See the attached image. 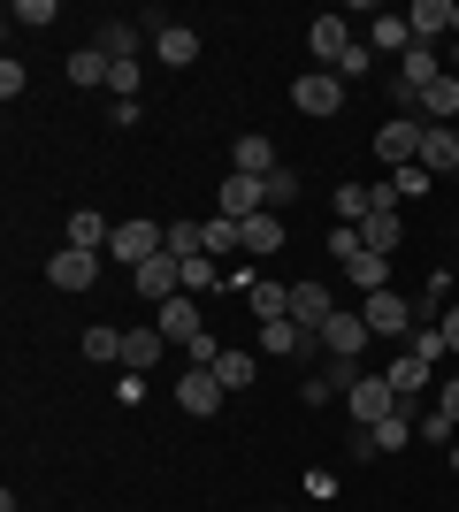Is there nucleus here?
<instances>
[{
    "label": "nucleus",
    "mask_w": 459,
    "mask_h": 512,
    "mask_svg": "<svg viewBox=\"0 0 459 512\" xmlns=\"http://www.w3.org/2000/svg\"><path fill=\"white\" fill-rule=\"evenodd\" d=\"M161 245H169V222H146V214H131V222H115L108 260H123V268H146Z\"/></svg>",
    "instance_id": "f257e3e1"
},
{
    "label": "nucleus",
    "mask_w": 459,
    "mask_h": 512,
    "mask_svg": "<svg viewBox=\"0 0 459 512\" xmlns=\"http://www.w3.org/2000/svg\"><path fill=\"white\" fill-rule=\"evenodd\" d=\"M291 107H299V115H314V123H329V115L345 107V77H337V69H314V77H299V85H291Z\"/></svg>",
    "instance_id": "f03ea898"
},
{
    "label": "nucleus",
    "mask_w": 459,
    "mask_h": 512,
    "mask_svg": "<svg viewBox=\"0 0 459 512\" xmlns=\"http://www.w3.org/2000/svg\"><path fill=\"white\" fill-rule=\"evenodd\" d=\"M138 276V299H153V306H169V299H184V260L161 245V253L146 260V268H131Z\"/></svg>",
    "instance_id": "7ed1b4c3"
},
{
    "label": "nucleus",
    "mask_w": 459,
    "mask_h": 512,
    "mask_svg": "<svg viewBox=\"0 0 459 512\" xmlns=\"http://www.w3.org/2000/svg\"><path fill=\"white\" fill-rule=\"evenodd\" d=\"M215 214H230V222H253V214H268V184L261 176H222V192H215Z\"/></svg>",
    "instance_id": "20e7f679"
},
{
    "label": "nucleus",
    "mask_w": 459,
    "mask_h": 512,
    "mask_svg": "<svg viewBox=\"0 0 459 512\" xmlns=\"http://www.w3.org/2000/svg\"><path fill=\"white\" fill-rule=\"evenodd\" d=\"M222 398H230V390H222V375H215V367H184V383H176V406L192 413V421L222 413Z\"/></svg>",
    "instance_id": "39448f33"
},
{
    "label": "nucleus",
    "mask_w": 459,
    "mask_h": 512,
    "mask_svg": "<svg viewBox=\"0 0 459 512\" xmlns=\"http://www.w3.org/2000/svg\"><path fill=\"white\" fill-rule=\"evenodd\" d=\"M360 321H368L375 337H414V306L398 299V291H368V299H360Z\"/></svg>",
    "instance_id": "423d86ee"
},
{
    "label": "nucleus",
    "mask_w": 459,
    "mask_h": 512,
    "mask_svg": "<svg viewBox=\"0 0 459 512\" xmlns=\"http://www.w3.org/2000/svg\"><path fill=\"white\" fill-rule=\"evenodd\" d=\"M360 390V360H322V375H306L299 398L306 406H329V398H352Z\"/></svg>",
    "instance_id": "0eeeda50"
},
{
    "label": "nucleus",
    "mask_w": 459,
    "mask_h": 512,
    "mask_svg": "<svg viewBox=\"0 0 459 512\" xmlns=\"http://www.w3.org/2000/svg\"><path fill=\"white\" fill-rule=\"evenodd\" d=\"M375 153H383V169H414V161H421V123H414V115L383 123V130H375Z\"/></svg>",
    "instance_id": "6e6552de"
},
{
    "label": "nucleus",
    "mask_w": 459,
    "mask_h": 512,
    "mask_svg": "<svg viewBox=\"0 0 459 512\" xmlns=\"http://www.w3.org/2000/svg\"><path fill=\"white\" fill-rule=\"evenodd\" d=\"M345 406H352V421H360V428L391 421V413H398V390H391V375H360V390H352Z\"/></svg>",
    "instance_id": "1a4fd4ad"
},
{
    "label": "nucleus",
    "mask_w": 459,
    "mask_h": 512,
    "mask_svg": "<svg viewBox=\"0 0 459 512\" xmlns=\"http://www.w3.org/2000/svg\"><path fill=\"white\" fill-rule=\"evenodd\" d=\"M46 283H54V291H92V283H100V253H77V245H62V253L46 260Z\"/></svg>",
    "instance_id": "9d476101"
},
{
    "label": "nucleus",
    "mask_w": 459,
    "mask_h": 512,
    "mask_svg": "<svg viewBox=\"0 0 459 512\" xmlns=\"http://www.w3.org/2000/svg\"><path fill=\"white\" fill-rule=\"evenodd\" d=\"M421 169L429 176H459V130L452 123H421Z\"/></svg>",
    "instance_id": "9b49d317"
},
{
    "label": "nucleus",
    "mask_w": 459,
    "mask_h": 512,
    "mask_svg": "<svg viewBox=\"0 0 459 512\" xmlns=\"http://www.w3.org/2000/svg\"><path fill=\"white\" fill-rule=\"evenodd\" d=\"M368 337H375V329H368L360 314H329L322 352H329V360H360V352H368Z\"/></svg>",
    "instance_id": "f8f14e48"
},
{
    "label": "nucleus",
    "mask_w": 459,
    "mask_h": 512,
    "mask_svg": "<svg viewBox=\"0 0 459 512\" xmlns=\"http://www.w3.org/2000/svg\"><path fill=\"white\" fill-rule=\"evenodd\" d=\"M306 46H314V62H322V69H337V62L352 54V31H345V16H314V23H306Z\"/></svg>",
    "instance_id": "ddd939ff"
},
{
    "label": "nucleus",
    "mask_w": 459,
    "mask_h": 512,
    "mask_svg": "<svg viewBox=\"0 0 459 512\" xmlns=\"http://www.w3.org/2000/svg\"><path fill=\"white\" fill-rule=\"evenodd\" d=\"M153 329H161V337H169L176 352H192V344L207 337V329H199V306H192V291H184V299H169V306H161V321H153Z\"/></svg>",
    "instance_id": "4468645a"
},
{
    "label": "nucleus",
    "mask_w": 459,
    "mask_h": 512,
    "mask_svg": "<svg viewBox=\"0 0 459 512\" xmlns=\"http://www.w3.org/2000/svg\"><path fill=\"white\" fill-rule=\"evenodd\" d=\"M329 314H337L329 283H291V321H299L306 337H314V329H329Z\"/></svg>",
    "instance_id": "2eb2a0df"
},
{
    "label": "nucleus",
    "mask_w": 459,
    "mask_h": 512,
    "mask_svg": "<svg viewBox=\"0 0 459 512\" xmlns=\"http://www.w3.org/2000/svg\"><path fill=\"white\" fill-rule=\"evenodd\" d=\"M230 169H238V176H261V184H268V176L284 169V161H276V138H261V130H253V138H238V146H230Z\"/></svg>",
    "instance_id": "dca6fc26"
},
{
    "label": "nucleus",
    "mask_w": 459,
    "mask_h": 512,
    "mask_svg": "<svg viewBox=\"0 0 459 512\" xmlns=\"http://www.w3.org/2000/svg\"><path fill=\"white\" fill-rule=\"evenodd\" d=\"M414 123H459V77H452V69L414 100Z\"/></svg>",
    "instance_id": "f3484780"
},
{
    "label": "nucleus",
    "mask_w": 459,
    "mask_h": 512,
    "mask_svg": "<svg viewBox=\"0 0 459 512\" xmlns=\"http://www.w3.org/2000/svg\"><path fill=\"white\" fill-rule=\"evenodd\" d=\"M406 31H414V46H437L444 31H452V0H414V8H406Z\"/></svg>",
    "instance_id": "a211bd4d"
},
{
    "label": "nucleus",
    "mask_w": 459,
    "mask_h": 512,
    "mask_svg": "<svg viewBox=\"0 0 459 512\" xmlns=\"http://www.w3.org/2000/svg\"><path fill=\"white\" fill-rule=\"evenodd\" d=\"M108 237H115V222L100 207H77V214H69V245H77V253H108Z\"/></svg>",
    "instance_id": "6ab92c4d"
},
{
    "label": "nucleus",
    "mask_w": 459,
    "mask_h": 512,
    "mask_svg": "<svg viewBox=\"0 0 459 512\" xmlns=\"http://www.w3.org/2000/svg\"><path fill=\"white\" fill-rule=\"evenodd\" d=\"M360 245H368V253H383V260H391L398 245H406V222H398L391 207H375L368 222H360Z\"/></svg>",
    "instance_id": "aec40b11"
},
{
    "label": "nucleus",
    "mask_w": 459,
    "mask_h": 512,
    "mask_svg": "<svg viewBox=\"0 0 459 512\" xmlns=\"http://www.w3.org/2000/svg\"><path fill=\"white\" fill-rule=\"evenodd\" d=\"M245 230V260H276L284 253V222L276 214H253V222H238Z\"/></svg>",
    "instance_id": "412c9836"
},
{
    "label": "nucleus",
    "mask_w": 459,
    "mask_h": 512,
    "mask_svg": "<svg viewBox=\"0 0 459 512\" xmlns=\"http://www.w3.org/2000/svg\"><path fill=\"white\" fill-rule=\"evenodd\" d=\"M153 54H161L169 69H192L199 62V31H192V23H169V31L153 39Z\"/></svg>",
    "instance_id": "4be33fe9"
},
{
    "label": "nucleus",
    "mask_w": 459,
    "mask_h": 512,
    "mask_svg": "<svg viewBox=\"0 0 459 512\" xmlns=\"http://www.w3.org/2000/svg\"><path fill=\"white\" fill-rule=\"evenodd\" d=\"M306 344H314V337H306L291 314H284V321H261V352H276V360H299Z\"/></svg>",
    "instance_id": "5701e85b"
},
{
    "label": "nucleus",
    "mask_w": 459,
    "mask_h": 512,
    "mask_svg": "<svg viewBox=\"0 0 459 512\" xmlns=\"http://www.w3.org/2000/svg\"><path fill=\"white\" fill-rule=\"evenodd\" d=\"M161 352H169V337H161V329H123V367H131V375H146Z\"/></svg>",
    "instance_id": "b1692460"
},
{
    "label": "nucleus",
    "mask_w": 459,
    "mask_h": 512,
    "mask_svg": "<svg viewBox=\"0 0 459 512\" xmlns=\"http://www.w3.org/2000/svg\"><path fill=\"white\" fill-rule=\"evenodd\" d=\"M199 245H207V260H222V253H245V230L230 222V214H207V222H199Z\"/></svg>",
    "instance_id": "393cba45"
},
{
    "label": "nucleus",
    "mask_w": 459,
    "mask_h": 512,
    "mask_svg": "<svg viewBox=\"0 0 459 512\" xmlns=\"http://www.w3.org/2000/svg\"><path fill=\"white\" fill-rule=\"evenodd\" d=\"M245 299H253V314H261V321H284V314H291V283L253 276V283H245Z\"/></svg>",
    "instance_id": "a878e982"
},
{
    "label": "nucleus",
    "mask_w": 459,
    "mask_h": 512,
    "mask_svg": "<svg viewBox=\"0 0 459 512\" xmlns=\"http://www.w3.org/2000/svg\"><path fill=\"white\" fill-rule=\"evenodd\" d=\"M329 207H337V222H352V230H360V222L375 214V192H368V184H337V192H329Z\"/></svg>",
    "instance_id": "bb28decb"
},
{
    "label": "nucleus",
    "mask_w": 459,
    "mask_h": 512,
    "mask_svg": "<svg viewBox=\"0 0 459 512\" xmlns=\"http://www.w3.org/2000/svg\"><path fill=\"white\" fill-rule=\"evenodd\" d=\"M100 54H108V62H138V23H100Z\"/></svg>",
    "instance_id": "cd10ccee"
},
{
    "label": "nucleus",
    "mask_w": 459,
    "mask_h": 512,
    "mask_svg": "<svg viewBox=\"0 0 459 512\" xmlns=\"http://www.w3.org/2000/svg\"><path fill=\"white\" fill-rule=\"evenodd\" d=\"M368 46H375V54H391V62H398V54L414 46V31H406V16H383V23H368Z\"/></svg>",
    "instance_id": "c85d7f7f"
},
{
    "label": "nucleus",
    "mask_w": 459,
    "mask_h": 512,
    "mask_svg": "<svg viewBox=\"0 0 459 512\" xmlns=\"http://www.w3.org/2000/svg\"><path fill=\"white\" fill-rule=\"evenodd\" d=\"M108 54H100V46H77V54H69V85H108Z\"/></svg>",
    "instance_id": "c756f323"
},
{
    "label": "nucleus",
    "mask_w": 459,
    "mask_h": 512,
    "mask_svg": "<svg viewBox=\"0 0 459 512\" xmlns=\"http://www.w3.org/2000/svg\"><path fill=\"white\" fill-rule=\"evenodd\" d=\"M345 276L360 283V291H391V260H383V253H360V260H345Z\"/></svg>",
    "instance_id": "7c9ffc66"
},
{
    "label": "nucleus",
    "mask_w": 459,
    "mask_h": 512,
    "mask_svg": "<svg viewBox=\"0 0 459 512\" xmlns=\"http://www.w3.org/2000/svg\"><path fill=\"white\" fill-rule=\"evenodd\" d=\"M414 413H391V421H375V451H406V444H414Z\"/></svg>",
    "instance_id": "2f4dec72"
},
{
    "label": "nucleus",
    "mask_w": 459,
    "mask_h": 512,
    "mask_svg": "<svg viewBox=\"0 0 459 512\" xmlns=\"http://www.w3.org/2000/svg\"><path fill=\"white\" fill-rule=\"evenodd\" d=\"M77 344H85V360H100V367H108V360H123V329H85Z\"/></svg>",
    "instance_id": "473e14b6"
},
{
    "label": "nucleus",
    "mask_w": 459,
    "mask_h": 512,
    "mask_svg": "<svg viewBox=\"0 0 459 512\" xmlns=\"http://www.w3.org/2000/svg\"><path fill=\"white\" fill-rule=\"evenodd\" d=\"M215 375H222V390H245V383H253V352H222Z\"/></svg>",
    "instance_id": "72a5a7b5"
},
{
    "label": "nucleus",
    "mask_w": 459,
    "mask_h": 512,
    "mask_svg": "<svg viewBox=\"0 0 459 512\" xmlns=\"http://www.w3.org/2000/svg\"><path fill=\"white\" fill-rule=\"evenodd\" d=\"M169 253H176V260H207V245H199V222H169Z\"/></svg>",
    "instance_id": "f704fd0d"
},
{
    "label": "nucleus",
    "mask_w": 459,
    "mask_h": 512,
    "mask_svg": "<svg viewBox=\"0 0 459 512\" xmlns=\"http://www.w3.org/2000/svg\"><path fill=\"white\" fill-rule=\"evenodd\" d=\"M8 23H23V31H46V23H54V0H16V8H8Z\"/></svg>",
    "instance_id": "c9c22d12"
},
{
    "label": "nucleus",
    "mask_w": 459,
    "mask_h": 512,
    "mask_svg": "<svg viewBox=\"0 0 459 512\" xmlns=\"http://www.w3.org/2000/svg\"><path fill=\"white\" fill-rule=\"evenodd\" d=\"M429 184H437V176L421 169V161H414V169H391V192H398V199H421Z\"/></svg>",
    "instance_id": "e433bc0d"
},
{
    "label": "nucleus",
    "mask_w": 459,
    "mask_h": 512,
    "mask_svg": "<svg viewBox=\"0 0 459 512\" xmlns=\"http://www.w3.org/2000/svg\"><path fill=\"white\" fill-rule=\"evenodd\" d=\"M368 69H375V46H368V39H352V54L337 62V77L352 85V77H368Z\"/></svg>",
    "instance_id": "4c0bfd02"
},
{
    "label": "nucleus",
    "mask_w": 459,
    "mask_h": 512,
    "mask_svg": "<svg viewBox=\"0 0 459 512\" xmlns=\"http://www.w3.org/2000/svg\"><path fill=\"white\" fill-rule=\"evenodd\" d=\"M406 352H414V360H429V367H437V360H444V329H414V337H406Z\"/></svg>",
    "instance_id": "58836bf2"
},
{
    "label": "nucleus",
    "mask_w": 459,
    "mask_h": 512,
    "mask_svg": "<svg viewBox=\"0 0 459 512\" xmlns=\"http://www.w3.org/2000/svg\"><path fill=\"white\" fill-rule=\"evenodd\" d=\"M429 413H437V421H452V428H459V375H444V383H437V406H429Z\"/></svg>",
    "instance_id": "ea45409f"
},
{
    "label": "nucleus",
    "mask_w": 459,
    "mask_h": 512,
    "mask_svg": "<svg viewBox=\"0 0 459 512\" xmlns=\"http://www.w3.org/2000/svg\"><path fill=\"white\" fill-rule=\"evenodd\" d=\"M108 92H115V100H138V62H115L108 69Z\"/></svg>",
    "instance_id": "a19ab883"
},
{
    "label": "nucleus",
    "mask_w": 459,
    "mask_h": 512,
    "mask_svg": "<svg viewBox=\"0 0 459 512\" xmlns=\"http://www.w3.org/2000/svg\"><path fill=\"white\" fill-rule=\"evenodd\" d=\"M291 199H299V176L276 169V176H268V207H291Z\"/></svg>",
    "instance_id": "79ce46f5"
},
{
    "label": "nucleus",
    "mask_w": 459,
    "mask_h": 512,
    "mask_svg": "<svg viewBox=\"0 0 459 512\" xmlns=\"http://www.w3.org/2000/svg\"><path fill=\"white\" fill-rule=\"evenodd\" d=\"M329 253H337V260H360L368 245H360V230H352V222H337V237H329Z\"/></svg>",
    "instance_id": "37998d69"
},
{
    "label": "nucleus",
    "mask_w": 459,
    "mask_h": 512,
    "mask_svg": "<svg viewBox=\"0 0 459 512\" xmlns=\"http://www.w3.org/2000/svg\"><path fill=\"white\" fill-rule=\"evenodd\" d=\"M207 283H215V260H184V291H192V299L207 291Z\"/></svg>",
    "instance_id": "c03bdc74"
},
{
    "label": "nucleus",
    "mask_w": 459,
    "mask_h": 512,
    "mask_svg": "<svg viewBox=\"0 0 459 512\" xmlns=\"http://www.w3.org/2000/svg\"><path fill=\"white\" fill-rule=\"evenodd\" d=\"M23 85H31V77H23V62H16V54H8V62H0V100H16Z\"/></svg>",
    "instance_id": "a18cd8bd"
},
{
    "label": "nucleus",
    "mask_w": 459,
    "mask_h": 512,
    "mask_svg": "<svg viewBox=\"0 0 459 512\" xmlns=\"http://www.w3.org/2000/svg\"><path fill=\"white\" fill-rule=\"evenodd\" d=\"M437 329H444V352H459V299L444 306V321H437Z\"/></svg>",
    "instance_id": "49530a36"
},
{
    "label": "nucleus",
    "mask_w": 459,
    "mask_h": 512,
    "mask_svg": "<svg viewBox=\"0 0 459 512\" xmlns=\"http://www.w3.org/2000/svg\"><path fill=\"white\" fill-rule=\"evenodd\" d=\"M444 69H452V77H459V46H452V62H444Z\"/></svg>",
    "instance_id": "de8ad7c7"
},
{
    "label": "nucleus",
    "mask_w": 459,
    "mask_h": 512,
    "mask_svg": "<svg viewBox=\"0 0 459 512\" xmlns=\"http://www.w3.org/2000/svg\"><path fill=\"white\" fill-rule=\"evenodd\" d=\"M452 31H459V0H452Z\"/></svg>",
    "instance_id": "09e8293b"
},
{
    "label": "nucleus",
    "mask_w": 459,
    "mask_h": 512,
    "mask_svg": "<svg viewBox=\"0 0 459 512\" xmlns=\"http://www.w3.org/2000/svg\"><path fill=\"white\" fill-rule=\"evenodd\" d=\"M452 474H459V444H452Z\"/></svg>",
    "instance_id": "8fccbe9b"
},
{
    "label": "nucleus",
    "mask_w": 459,
    "mask_h": 512,
    "mask_svg": "<svg viewBox=\"0 0 459 512\" xmlns=\"http://www.w3.org/2000/svg\"><path fill=\"white\" fill-rule=\"evenodd\" d=\"M0 512H16V497H8V505H0Z\"/></svg>",
    "instance_id": "3c124183"
},
{
    "label": "nucleus",
    "mask_w": 459,
    "mask_h": 512,
    "mask_svg": "<svg viewBox=\"0 0 459 512\" xmlns=\"http://www.w3.org/2000/svg\"><path fill=\"white\" fill-rule=\"evenodd\" d=\"M452 130H459V123H452Z\"/></svg>",
    "instance_id": "603ef678"
}]
</instances>
